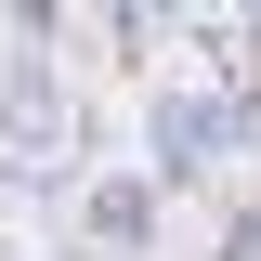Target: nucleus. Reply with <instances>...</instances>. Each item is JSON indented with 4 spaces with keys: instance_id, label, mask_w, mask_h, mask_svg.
Listing matches in <instances>:
<instances>
[{
    "instance_id": "1",
    "label": "nucleus",
    "mask_w": 261,
    "mask_h": 261,
    "mask_svg": "<svg viewBox=\"0 0 261 261\" xmlns=\"http://www.w3.org/2000/svg\"><path fill=\"white\" fill-rule=\"evenodd\" d=\"M235 144H248V105H235V92H157V105H144V170H157V183L222 170Z\"/></svg>"
}]
</instances>
